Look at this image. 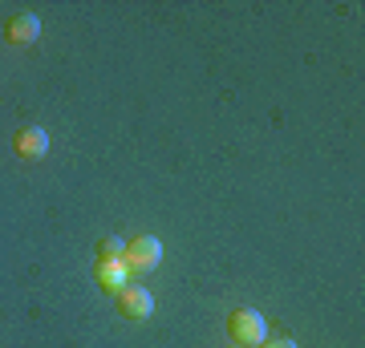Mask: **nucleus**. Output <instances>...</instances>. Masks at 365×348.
Masks as SVG:
<instances>
[{"mask_svg": "<svg viewBox=\"0 0 365 348\" xmlns=\"http://www.w3.org/2000/svg\"><path fill=\"white\" fill-rule=\"evenodd\" d=\"M227 328H232V340H235V344H244V348H260L264 340H268V320H264L256 308L232 312Z\"/></svg>", "mask_w": 365, "mask_h": 348, "instance_id": "1", "label": "nucleus"}, {"mask_svg": "<svg viewBox=\"0 0 365 348\" xmlns=\"http://www.w3.org/2000/svg\"><path fill=\"white\" fill-rule=\"evenodd\" d=\"M122 263H126L130 271H138V275H146V271H155L158 263H163V243H158L155 235H138V239L126 243Z\"/></svg>", "mask_w": 365, "mask_h": 348, "instance_id": "2", "label": "nucleus"}, {"mask_svg": "<svg viewBox=\"0 0 365 348\" xmlns=\"http://www.w3.org/2000/svg\"><path fill=\"white\" fill-rule=\"evenodd\" d=\"M118 312H122L126 320H146V316L155 312V296L138 284H126L118 292Z\"/></svg>", "mask_w": 365, "mask_h": 348, "instance_id": "3", "label": "nucleus"}, {"mask_svg": "<svg viewBox=\"0 0 365 348\" xmlns=\"http://www.w3.org/2000/svg\"><path fill=\"white\" fill-rule=\"evenodd\" d=\"M93 275H98V288L110 292V296H118L122 288L130 284V268H126L122 259H98V263H93Z\"/></svg>", "mask_w": 365, "mask_h": 348, "instance_id": "4", "label": "nucleus"}, {"mask_svg": "<svg viewBox=\"0 0 365 348\" xmlns=\"http://www.w3.org/2000/svg\"><path fill=\"white\" fill-rule=\"evenodd\" d=\"M16 154L29 158V162H37V158L49 154V134L41 126H25L21 134H16Z\"/></svg>", "mask_w": 365, "mask_h": 348, "instance_id": "5", "label": "nucleus"}, {"mask_svg": "<svg viewBox=\"0 0 365 348\" xmlns=\"http://www.w3.org/2000/svg\"><path fill=\"white\" fill-rule=\"evenodd\" d=\"M4 37L13 41V45H33L41 37V16L37 13H21L13 16L9 25H4Z\"/></svg>", "mask_w": 365, "mask_h": 348, "instance_id": "6", "label": "nucleus"}, {"mask_svg": "<svg viewBox=\"0 0 365 348\" xmlns=\"http://www.w3.org/2000/svg\"><path fill=\"white\" fill-rule=\"evenodd\" d=\"M98 251H102L98 259H122V255H126V239H114V235H110V239L98 243Z\"/></svg>", "mask_w": 365, "mask_h": 348, "instance_id": "7", "label": "nucleus"}, {"mask_svg": "<svg viewBox=\"0 0 365 348\" xmlns=\"http://www.w3.org/2000/svg\"><path fill=\"white\" fill-rule=\"evenodd\" d=\"M260 348H297V344H292V340H264Z\"/></svg>", "mask_w": 365, "mask_h": 348, "instance_id": "8", "label": "nucleus"}, {"mask_svg": "<svg viewBox=\"0 0 365 348\" xmlns=\"http://www.w3.org/2000/svg\"><path fill=\"white\" fill-rule=\"evenodd\" d=\"M232 348H244V344H235V340H232Z\"/></svg>", "mask_w": 365, "mask_h": 348, "instance_id": "9", "label": "nucleus"}]
</instances>
